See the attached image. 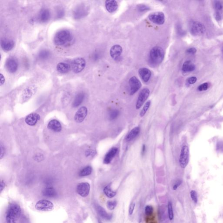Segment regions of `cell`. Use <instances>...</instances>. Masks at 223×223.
Returning a JSON list of instances; mask_svg holds the SVG:
<instances>
[{
	"instance_id": "44",
	"label": "cell",
	"mask_w": 223,
	"mask_h": 223,
	"mask_svg": "<svg viewBox=\"0 0 223 223\" xmlns=\"http://www.w3.org/2000/svg\"><path fill=\"white\" fill-rule=\"evenodd\" d=\"M196 49L194 48H189L186 50V52L188 54H194L196 53Z\"/></svg>"
},
{
	"instance_id": "47",
	"label": "cell",
	"mask_w": 223,
	"mask_h": 223,
	"mask_svg": "<svg viewBox=\"0 0 223 223\" xmlns=\"http://www.w3.org/2000/svg\"><path fill=\"white\" fill-rule=\"evenodd\" d=\"M64 15V11L62 9H59L58 11V13H57V16H58V17L60 18V17H62V16H63Z\"/></svg>"
},
{
	"instance_id": "11",
	"label": "cell",
	"mask_w": 223,
	"mask_h": 223,
	"mask_svg": "<svg viewBox=\"0 0 223 223\" xmlns=\"http://www.w3.org/2000/svg\"><path fill=\"white\" fill-rule=\"evenodd\" d=\"M90 184L88 183H81L78 184L77 186V193L82 197H87L90 192Z\"/></svg>"
},
{
	"instance_id": "37",
	"label": "cell",
	"mask_w": 223,
	"mask_h": 223,
	"mask_svg": "<svg viewBox=\"0 0 223 223\" xmlns=\"http://www.w3.org/2000/svg\"><path fill=\"white\" fill-rule=\"evenodd\" d=\"M138 10L140 12H143L145 11H148L150 9V7L145 4H141L137 6Z\"/></svg>"
},
{
	"instance_id": "10",
	"label": "cell",
	"mask_w": 223,
	"mask_h": 223,
	"mask_svg": "<svg viewBox=\"0 0 223 223\" xmlns=\"http://www.w3.org/2000/svg\"><path fill=\"white\" fill-rule=\"evenodd\" d=\"M129 86L130 87V95H132L136 93L141 89L142 84L140 81L136 77H131L129 80Z\"/></svg>"
},
{
	"instance_id": "12",
	"label": "cell",
	"mask_w": 223,
	"mask_h": 223,
	"mask_svg": "<svg viewBox=\"0 0 223 223\" xmlns=\"http://www.w3.org/2000/svg\"><path fill=\"white\" fill-rule=\"evenodd\" d=\"M37 90V87L35 85H31L25 88L22 94V99L24 101H27L35 93Z\"/></svg>"
},
{
	"instance_id": "29",
	"label": "cell",
	"mask_w": 223,
	"mask_h": 223,
	"mask_svg": "<svg viewBox=\"0 0 223 223\" xmlns=\"http://www.w3.org/2000/svg\"><path fill=\"white\" fill-rule=\"evenodd\" d=\"M195 66L190 61L185 62L182 66V70L184 72H191L195 70Z\"/></svg>"
},
{
	"instance_id": "53",
	"label": "cell",
	"mask_w": 223,
	"mask_h": 223,
	"mask_svg": "<svg viewBox=\"0 0 223 223\" xmlns=\"http://www.w3.org/2000/svg\"><path fill=\"white\" fill-rule=\"evenodd\" d=\"M146 150V146L145 145H143V149H142V154H144Z\"/></svg>"
},
{
	"instance_id": "32",
	"label": "cell",
	"mask_w": 223,
	"mask_h": 223,
	"mask_svg": "<svg viewBox=\"0 0 223 223\" xmlns=\"http://www.w3.org/2000/svg\"><path fill=\"white\" fill-rule=\"evenodd\" d=\"M92 172V168L90 166H87L83 169L79 173L80 176H87L91 174Z\"/></svg>"
},
{
	"instance_id": "22",
	"label": "cell",
	"mask_w": 223,
	"mask_h": 223,
	"mask_svg": "<svg viewBox=\"0 0 223 223\" xmlns=\"http://www.w3.org/2000/svg\"><path fill=\"white\" fill-rule=\"evenodd\" d=\"M118 148L116 147H113L110 150V151L107 153L105 156V157L104 159L103 162L105 164H109L114 157L115 156L116 154L117 153Z\"/></svg>"
},
{
	"instance_id": "43",
	"label": "cell",
	"mask_w": 223,
	"mask_h": 223,
	"mask_svg": "<svg viewBox=\"0 0 223 223\" xmlns=\"http://www.w3.org/2000/svg\"><path fill=\"white\" fill-rule=\"evenodd\" d=\"M135 207V203H132V204L130 205L129 210V214H130V215H132V214H133Z\"/></svg>"
},
{
	"instance_id": "50",
	"label": "cell",
	"mask_w": 223,
	"mask_h": 223,
	"mask_svg": "<svg viewBox=\"0 0 223 223\" xmlns=\"http://www.w3.org/2000/svg\"><path fill=\"white\" fill-rule=\"evenodd\" d=\"M5 187V184L4 183L3 181H1V187H0V189H1V192H2V191L4 189V188Z\"/></svg>"
},
{
	"instance_id": "15",
	"label": "cell",
	"mask_w": 223,
	"mask_h": 223,
	"mask_svg": "<svg viewBox=\"0 0 223 223\" xmlns=\"http://www.w3.org/2000/svg\"><path fill=\"white\" fill-rule=\"evenodd\" d=\"M87 9L86 7L82 4L79 5L76 7L73 11V16L75 18L78 19L82 18L87 14Z\"/></svg>"
},
{
	"instance_id": "48",
	"label": "cell",
	"mask_w": 223,
	"mask_h": 223,
	"mask_svg": "<svg viewBox=\"0 0 223 223\" xmlns=\"http://www.w3.org/2000/svg\"><path fill=\"white\" fill-rule=\"evenodd\" d=\"M181 181H178L176 182V183L175 185H174V187H173V189H174V190H176V189H177V187H178L180 185H181Z\"/></svg>"
},
{
	"instance_id": "34",
	"label": "cell",
	"mask_w": 223,
	"mask_h": 223,
	"mask_svg": "<svg viewBox=\"0 0 223 223\" xmlns=\"http://www.w3.org/2000/svg\"><path fill=\"white\" fill-rule=\"evenodd\" d=\"M151 104V101H150V100L147 102L146 103H145L143 109H142L141 112H140V116H141V117H143V116L145 115V114L146 113V112L147 111L149 107H150Z\"/></svg>"
},
{
	"instance_id": "39",
	"label": "cell",
	"mask_w": 223,
	"mask_h": 223,
	"mask_svg": "<svg viewBox=\"0 0 223 223\" xmlns=\"http://www.w3.org/2000/svg\"><path fill=\"white\" fill-rule=\"evenodd\" d=\"M215 7L216 9L217 12H219V11H221L223 8L222 4L221 2L220 1H215Z\"/></svg>"
},
{
	"instance_id": "40",
	"label": "cell",
	"mask_w": 223,
	"mask_h": 223,
	"mask_svg": "<svg viewBox=\"0 0 223 223\" xmlns=\"http://www.w3.org/2000/svg\"><path fill=\"white\" fill-rule=\"evenodd\" d=\"M208 88V83H204L202 84L199 87H198V90L200 91H205L207 90Z\"/></svg>"
},
{
	"instance_id": "20",
	"label": "cell",
	"mask_w": 223,
	"mask_h": 223,
	"mask_svg": "<svg viewBox=\"0 0 223 223\" xmlns=\"http://www.w3.org/2000/svg\"><path fill=\"white\" fill-rule=\"evenodd\" d=\"M48 128L49 130L55 132H59L61 131L62 127L60 122L56 120H51L48 124Z\"/></svg>"
},
{
	"instance_id": "46",
	"label": "cell",
	"mask_w": 223,
	"mask_h": 223,
	"mask_svg": "<svg viewBox=\"0 0 223 223\" xmlns=\"http://www.w3.org/2000/svg\"><path fill=\"white\" fill-rule=\"evenodd\" d=\"M4 153H5V149H4V146L2 145V143L1 144V159H2V157L4 156Z\"/></svg>"
},
{
	"instance_id": "35",
	"label": "cell",
	"mask_w": 223,
	"mask_h": 223,
	"mask_svg": "<svg viewBox=\"0 0 223 223\" xmlns=\"http://www.w3.org/2000/svg\"><path fill=\"white\" fill-rule=\"evenodd\" d=\"M168 211L169 218L170 220H172L174 218V212H173V207L171 202H169L168 204Z\"/></svg>"
},
{
	"instance_id": "25",
	"label": "cell",
	"mask_w": 223,
	"mask_h": 223,
	"mask_svg": "<svg viewBox=\"0 0 223 223\" xmlns=\"http://www.w3.org/2000/svg\"><path fill=\"white\" fill-rule=\"evenodd\" d=\"M70 69V66L67 63L60 62L57 65V70L62 74L67 73Z\"/></svg>"
},
{
	"instance_id": "7",
	"label": "cell",
	"mask_w": 223,
	"mask_h": 223,
	"mask_svg": "<svg viewBox=\"0 0 223 223\" xmlns=\"http://www.w3.org/2000/svg\"><path fill=\"white\" fill-rule=\"evenodd\" d=\"M189 158V150L188 146H184L182 147L180 155L179 162L181 167L183 168L186 167L188 163Z\"/></svg>"
},
{
	"instance_id": "30",
	"label": "cell",
	"mask_w": 223,
	"mask_h": 223,
	"mask_svg": "<svg viewBox=\"0 0 223 223\" xmlns=\"http://www.w3.org/2000/svg\"><path fill=\"white\" fill-rule=\"evenodd\" d=\"M104 193L109 198H112L116 196V193L112 190L110 184L106 186L104 189Z\"/></svg>"
},
{
	"instance_id": "36",
	"label": "cell",
	"mask_w": 223,
	"mask_h": 223,
	"mask_svg": "<svg viewBox=\"0 0 223 223\" xmlns=\"http://www.w3.org/2000/svg\"><path fill=\"white\" fill-rule=\"evenodd\" d=\"M117 203L116 201H108L107 203V207L110 210H113L116 206Z\"/></svg>"
},
{
	"instance_id": "17",
	"label": "cell",
	"mask_w": 223,
	"mask_h": 223,
	"mask_svg": "<svg viewBox=\"0 0 223 223\" xmlns=\"http://www.w3.org/2000/svg\"><path fill=\"white\" fill-rule=\"evenodd\" d=\"M40 119L39 115L36 113H32L28 115L25 119L26 123L31 126L35 125Z\"/></svg>"
},
{
	"instance_id": "33",
	"label": "cell",
	"mask_w": 223,
	"mask_h": 223,
	"mask_svg": "<svg viewBox=\"0 0 223 223\" xmlns=\"http://www.w3.org/2000/svg\"><path fill=\"white\" fill-rule=\"evenodd\" d=\"M120 115V111L117 110H113L110 112L109 117L110 120H112L116 119Z\"/></svg>"
},
{
	"instance_id": "28",
	"label": "cell",
	"mask_w": 223,
	"mask_h": 223,
	"mask_svg": "<svg viewBox=\"0 0 223 223\" xmlns=\"http://www.w3.org/2000/svg\"><path fill=\"white\" fill-rule=\"evenodd\" d=\"M85 97V93L83 92L78 93L75 97L73 103V107H77L80 105L82 102L83 101Z\"/></svg>"
},
{
	"instance_id": "27",
	"label": "cell",
	"mask_w": 223,
	"mask_h": 223,
	"mask_svg": "<svg viewBox=\"0 0 223 223\" xmlns=\"http://www.w3.org/2000/svg\"><path fill=\"white\" fill-rule=\"evenodd\" d=\"M42 194L46 197H54L57 195V192L53 187H48L44 189L42 192Z\"/></svg>"
},
{
	"instance_id": "6",
	"label": "cell",
	"mask_w": 223,
	"mask_h": 223,
	"mask_svg": "<svg viewBox=\"0 0 223 223\" xmlns=\"http://www.w3.org/2000/svg\"><path fill=\"white\" fill-rule=\"evenodd\" d=\"M35 207L38 211H50L53 210L54 205L52 203L49 201L42 200L38 201L36 203Z\"/></svg>"
},
{
	"instance_id": "8",
	"label": "cell",
	"mask_w": 223,
	"mask_h": 223,
	"mask_svg": "<svg viewBox=\"0 0 223 223\" xmlns=\"http://www.w3.org/2000/svg\"><path fill=\"white\" fill-rule=\"evenodd\" d=\"M148 18L151 22L158 25H163L165 22V15L162 12L151 13L149 15Z\"/></svg>"
},
{
	"instance_id": "14",
	"label": "cell",
	"mask_w": 223,
	"mask_h": 223,
	"mask_svg": "<svg viewBox=\"0 0 223 223\" xmlns=\"http://www.w3.org/2000/svg\"><path fill=\"white\" fill-rule=\"evenodd\" d=\"M88 113L87 108L85 107H82L76 112L75 116V120L77 122L81 123L82 122L87 116Z\"/></svg>"
},
{
	"instance_id": "13",
	"label": "cell",
	"mask_w": 223,
	"mask_h": 223,
	"mask_svg": "<svg viewBox=\"0 0 223 223\" xmlns=\"http://www.w3.org/2000/svg\"><path fill=\"white\" fill-rule=\"evenodd\" d=\"M5 68L7 70L11 73L16 72L18 68V63L15 58H9L5 63Z\"/></svg>"
},
{
	"instance_id": "24",
	"label": "cell",
	"mask_w": 223,
	"mask_h": 223,
	"mask_svg": "<svg viewBox=\"0 0 223 223\" xmlns=\"http://www.w3.org/2000/svg\"><path fill=\"white\" fill-rule=\"evenodd\" d=\"M97 210L100 217H102L103 219L106 220H110L112 218V215L108 214L105 210L101 206L99 205L97 206Z\"/></svg>"
},
{
	"instance_id": "51",
	"label": "cell",
	"mask_w": 223,
	"mask_h": 223,
	"mask_svg": "<svg viewBox=\"0 0 223 223\" xmlns=\"http://www.w3.org/2000/svg\"><path fill=\"white\" fill-rule=\"evenodd\" d=\"M178 33H179L180 35H183V34H184V32H183V31H182V30L181 28V27H178Z\"/></svg>"
},
{
	"instance_id": "2",
	"label": "cell",
	"mask_w": 223,
	"mask_h": 223,
	"mask_svg": "<svg viewBox=\"0 0 223 223\" xmlns=\"http://www.w3.org/2000/svg\"><path fill=\"white\" fill-rule=\"evenodd\" d=\"M21 215V207L17 204L12 203L9 205L6 215L7 223H16Z\"/></svg>"
},
{
	"instance_id": "41",
	"label": "cell",
	"mask_w": 223,
	"mask_h": 223,
	"mask_svg": "<svg viewBox=\"0 0 223 223\" xmlns=\"http://www.w3.org/2000/svg\"><path fill=\"white\" fill-rule=\"evenodd\" d=\"M191 196L193 201L195 203H197L198 200H197V195L196 192L194 191H192L191 192Z\"/></svg>"
},
{
	"instance_id": "1",
	"label": "cell",
	"mask_w": 223,
	"mask_h": 223,
	"mask_svg": "<svg viewBox=\"0 0 223 223\" xmlns=\"http://www.w3.org/2000/svg\"><path fill=\"white\" fill-rule=\"evenodd\" d=\"M72 34L67 30H62L56 33L54 38L55 44L59 46H66L72 42Z\"/></svg>"
},
{
	"instance_id": "3",
	"label": "cell",
	"mask_w": 223,
	"mask_h": 223,
	"mask_svg": "<svg viewBox=\"0 0 223 223\" xmlns=\"http://www.w3.org/2000/svg\"><path fill=\"white\" fill-rule=\"evenodd\" d=\"M165 52L161 47H153L150 52L149 62L151 66H156L159 65L164 59Z\"/></svg>"
},
{
	"instance_id": "4",
	"label": "cell",
	"mask_w": 223,
	"mask_h": 223,
	"mask_svg": "<svg viewBox=\"0 0 223 223\" xmlns=\"http://www.w3.org/2000/svg\"><path fill=\"white\" fill-rule=\"evenodd\" d=\"M206 31L205 26L198 22H193L190 25V31L192 35L199 36L203 35Z\"/></svg>"
},
{
	"instance_id": "9",
	"label": "cell",
	"mask_w": 223,
	"mask_h": 223,
	"mask_svg": "<svg viewBox=\"0 0 223 223\" xmlns=\"http://www.w3.org/2000/svg\"><path fill=\"white\" fill-rule=\"evenodd\" d=\"M150 91L147 88L142 89L139 94L136 103V109L139 110L145 102L150 95Z\"/></svg>"
},
{
	"instance_id": "52",
	"label": "cell",
	"mask_w": 223,
	"mask_h": 223,
	"mask_svg": "<svg viewBox=\"0 0 223 223\" xmlns=\"http://www.w3.org/2000/svg\"><path fill=\"white\" fill-rule=\"evenodd\" d=\"M87 153H88L87 155L89 156L92 155H93V153H94L93 151H91V150H89L88 151H87Z\"/></svg>"
},
{
	"instance_id": "38",
	"label": "cell",
	"mask_w": 223,
	"mask_h": 223,
	"mask_svg": "<svg viewBox=\"0 0 223 223\" xmlns=\"http://www.w3.org/2000/svg\"><path fill=\"white\" fill-rule=\"evenodd\" d=\"M153 207L148 205L145 207V214L146 216H151L153 214Z\"/></svg>"
},
{
	"instance_id": "42",
	"label": "cell",
	"mask_w": 223,
	"mask_h": 223,
	"mask_svg": "<svg viewBox=\"0 0 223 223\" xmlns=\"http://www.w3.org/2000/svg\"><path fill=\"white\" fill-rule=\"evenodd\" d=\"M197 79L195 77H191L187 79V82L189 84H193L196 82Z\"/></svg>"
},
{
	"instance_id": "45",
	"label": "cell",
	"mask_w": 223,
	"mask_h": 223,
	"mask_svg": "<svg viewBox=\"0 0 223 223\" xmlns=\"http://www.w3.org/2000/svg\"><path fill=\"white\" fill-rule=\"evenodd\" d=\"M215 17L217 21L221 20V16L219 12H216L215 14Z\"/></svg>"
},
{
	"instance_id": "23",
	"label": "cell",
	"mask_w": 223,
	"mask_h": 223,
	"mask_svg": "<svg viewBox=\"0 0 223 223\" xmlns=\"http://www.w3.org/2000/svg\"><path fill=\"white\" fill-rule=\"evenodd\" d=\"M105 4L106 9L110 13L114 12L117 9L118 4L116 1L114 0L107 1Z\"/></svg>"
},
{
	"instance_id": "19",
	"label": "cell",
	"mask_w": 223,
	"mask_h": 223,
	"mask_svg": "<svg viewBox=\"0 0 223 223\" xmlns=\"http://www.w3.org/2000/svg\"><path fill=\"white\" fill-rule=\"evenodd\" d=\"M139 73L141 79L145 82H148L151 79V70L148 68H140L139 70Z\"/></svg>"
},
{
	"instance_id": "31",
	"label": "cell",
	"mask_w": 223,
	"mask_h": 223,
	"mask_svg": "<svg viewBox=\"0 0 223 223\" xmlns=\"http://www.w3.org/2000/svg\"><path fill=\"white\" fill-rule=\"evenodd\" d=\"M50 52L47 50H42L39 52L38 55V58L41 60H46L49 58Z\"/></svg>"
},
{
	"instance_id": "18",
	"label": "cell",
	"mask_w": 223,
	"mask_h": 223,
	"mask_svg": "<svg viewBox=\"0 0 223 223\" xmlns=\"http://www.w3.org/2000/svg\"><path fill=\"white\" fill-rule=\"evenodd\" d=\"M1 46L4 51H9L14 48L15 42L12 40L4 38L1 40Z\"/></svg>"
},
{
	"instance_id": "49",
	"label": "cell",
	"mask_w": 223,
	"mask_h": 223,
	"mask_svg": "<svg viewBox=\"0 0 223 223\" xmlns=\"http://www.w3.org/2000/svg\"><path fill=\"white\" fill-rule=\"evenodd\" d=\"M0 78H1V82H1V86H2V85L4 84V82H5V78L2 74H1L0 75Z\"/></svg>"
},
{
	"instance_id": "5",
	"label": "cell",
	"mask_w": 223,
	"mask_h": 223,
	"mask_svg": "<svg viewBox=\"0 0 223 223\" xmlns=\"http://www.w3.org/2000/svg\"><path fill=\"white\" fill-rule=\"evenodd\" d=\"M86 65V61L83 58H78L72 61L71 67L74 72L79 73L84 69Z\"/></svg>"
},
{
	"instance_id": "26",
	"label": "cell",
	"mask_w": 223,
	"mask_h": 223,
	"mask_svg": "<svg viewBox=\"0 0 223 223\" xmlns=\"http://www.w3.org/2000/svg\"><path fill=\"white\" fill-rule=\"evenodd\" d=\"M140 132V128L139 127H136L132 129L130 132L126 136V140L127 141H130L133 140L139 134Z\"/></svg>"
},
{
	"instance_id": "16",
	"label": "cell",
	"mask_w": 223,
	"mask_h": 223,
	"mask_svg": "<svg viewBox=\"0 0 223 223\" xmlns=\"http://www.w3.org/2000/svg\"><path fill=\"white\" fill-rule=\"evenodd\" d=\"M122 52V48L120 45H114L110 49V56L113 59L116 60L121 56Z\"/></svg>"
},
{
	"instance_id": "21",
	"label": "cell",
	"mask_w": 223,
	"mask_h": 223,
	"mask_svg": "<svg viewBox=\"0 0 223 223\" xmlns=\"http://www.w3.org/2000/svg\"><path fill=\"white\" fill-rule=\"evenodd\" d=\"M51 17V13L49 10L43 8L40 12L38 18L41 22L45 23L48 22Z\"/></svg>"
}]
</instances>
